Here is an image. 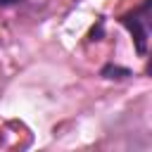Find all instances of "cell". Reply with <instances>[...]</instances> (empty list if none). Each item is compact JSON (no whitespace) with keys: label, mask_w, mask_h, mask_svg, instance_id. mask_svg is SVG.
<instances>
[{"label":"cell","mask_w":152,"mask_h":152,"mask_svg":"<svg viewBox=\"0 0 152 152\" xmlns=\"http://www.w3.org/2000/svg\"><path fill=\"white\" fill-rule=\"evenodd\" d=\"M121 24L133 33V40H135V50H138V55H145V52H147V28H145L142 19H140L138 14H126V17L121 19Z\"/></svg>","instance_id":"obj_1"},{"label":"cell","mask_w":152,"mask_h":152,"mask_svg":"<svg viewBox=\"0 0 152 152\" xmlns=\"http://www.w3.org/2000/svg\"><path fill=\"white\" fill-rule=\"evenodd\" d=\"M100 76H102V78H109V81H112V78L121 81V78H128V76H131V71H128L126 66H119V64H112V62H109V64H104V66H102Z\"/></svg>","instance_id":"obj_2"},{"label":"cell","mask_w":152,"mask_h":152,"mask_svg":"<svg viewBox=\"0 0 152 152\" xmlns=\"http://www.w3.org/2000/svg\"><path fill=\"white\" fill-rule=\"evenodd\" d=\"M102 33H104V21L100 19V21H97V26H93V31H90V40H100V38H102Z\"/></svg>","instance_id":"obj_3"},{"label":"cell","mask_w":152,"mask_h":152,"mask_svg":"<svg viewBox=\"0 0 152 152\" xmlns=\"http://www.w3.org/2000/svg\"><path fill=\"white\" fill-rule=\"evenodd\" d=\"M19 2H24V0H0L2 7H5V5H19Z\"/></svg>","instance_id":"obj_4"}]
</instances>
